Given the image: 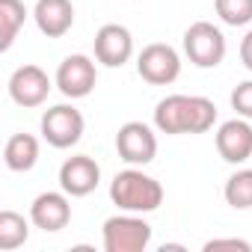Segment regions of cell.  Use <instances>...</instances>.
Segmentation results:
<instances>
[{"label": "cell", "instance_id": "obj_14", "mask_svg": "<svg viewBox=\"0 0 252 252\" xmlns=\"http://www.w3.org/2000/svg\"><path fill=\"white\" fill-rule=\"evenodd\" d=\"M33 21L42 36L63 39L74 27V3L71 0H36Z\"/></svg>", "mask_w": 252, "mask_h": 252}, {"label": "cell", "instance_id": "obj_12", "mask_svg": "<svg viewBox=\"0 0 252 252\" xmlns=\"http://www.w3.org/2000/svg\"><path fill=\"white\" fill-rule=\"evenodd\" d=\"M217 152L225 163H246L252 158V125L249 119L237 116L217 128Z\"/></svg>", "mask_w": 252, "mask_h": 252}, {"label": "cell", "instance_id": "obj_1", "mask_svg": "<svg viewBox=\"0 0 252 252\" xmlns=\"http://www.w3.org/2000/svg\"><path fill=\"white\" fill-rule=\"evenodd\" d=\"M217 122V104L205 95H166L155 107V128L160 134H205Z\"/></svg>", "mask_w": 252, "mask_h": 252}, {"label": "cell", "instance_id": "obj_4", "mask_svg": "<svg viewBox=\"0 0 252 252\" xmlns=\"http://www.w3.org/2000/svg\"><path fill=\"white\" fill-rule=\"evenodd\" d=\"M184 54L196 68H217L225 60V36L211 21H196L184 33Z\"/></svg>", "mask_w": 252, "mask_h": 252}, {"label": "cell", "instance_id": "obj_21", "mask_svg": "<svg viewBox=\"0 0 252 252\" xmlns=\"http://www.w3.org/2000/svg\"><path fill=\"white\" fill-rule=\"evenodd\" d=\"M217 249H240V252H249L252 243L249 240H240V237H214L205 243V252H217Z\"/></svg>", "mask_w": 252, "mask_h": 252}, {"label": "cell", "instance_id": "obj_8", "mask_svg": "<svg viewBox=\"0 0 252 252\" xmlns=\"http://www.w3.org/2000/svg\"><path fill=\"white\" fill-rule=\"evenodd\" d=\"M54 83H57V89H60L65 98H71V101L86 98V95L95 89V83H98L95 63H92L86 54H71V57H65V60L60 63Z\"/></svg>", "mask_w": 252, "mask_h": 252}, {"label": "cell", "instance_id": "obj_13", "mask_svg": "<svg viewBox=\"0 0 252 252\" xmlns=\"http://www.w3.org/2000/svg\"><path fill=\"white\" fill-rule=\"evenodd\" d=\"M101 181V166L89 155H74L60 166V190H65L71 199L89 196Z\"/></svg>", "mask_w": 252, "mask_h": 252}, {"label": "cell", "instance_id": "obj_17", "mask_svg": "<svg viewBox=\"0 0 252 252\" xmlns=\"http://www.w3.org/2000/svg\"><path fill=\"white\" fill-rule=\"evenodd\" d=\"M30 237V222L18 211H0V249L12 252L24 246Z\"/></svg>", "mask_w": 252, "mask_h": 252}, {"label": "cell", "instance_id": "obj_11", "mask_svg": "<svg viewBox=\"0 0 252 252\" xmlns=\"http://www.w3.org/2000/svg\"><path fill=\"white\" fill-rule=\"evenodd\" d=\"M30 222L42 231H63L71 222V202L65 190H48L39 193L30 205Z\"/></svg>", "mask_w": 252, "mask_h": 252}, {"label": "cell", "instance_id": "obj_15", "mask_svg": "<svg viewBox=\"0 0 252 252\" xmlns=\"http://www.w3.org/2000/svg\"><path fill=\"white\" fill-rule=\"evenodd\" d=\"M3 163L12 172H30L39 163V140L33 134H12L3 149Z\"/></svg>", "mask_w": 252, "mask_h": 252}, {"label": "cell", "instance_id": "obj_18", "mask_svg": "<svg viewBox=\"0 0 252 252\" xmlns=\"http://www.w3.org/2000/svg\"><path fill=\"white\" fill-rule=\"evenodd\" d=\"M222 196L234 211H249L252 208V169H237L234 175H228Z\"/></svg>", "mask_w": 252, "mask_h": 252}, {"label": "cell", "instance_id": "obj_22", "mask_svg": "<svg viewBox=\"0 0 252 252\" xmlns=\"http://www.w3.org/2000/svg\"><path fill=\"white\" fill-rule=\"evenodd\" d=\"M240 63L252 71V30L243 36V42H240Z\"/></svg>", "mask_w": 252, "mask_h": 252}, {"label": "cell", "instance_id": "obj_7", "mask_svg": "<svg viewBox=\"0 0 252 252\" xmlns=\"http://www.w3.org/2000/svg\"><path fill=\"white\" fill-rule=\"evenodd\" d=\"M116 152L128 166H146L158 158V137L146 122H125L116 134Z\"/></svg>", "mask_w": 252, "mask_h": 252}, {"label": "cell", "instance_id": "obj_3", "mask_svg": "<svg viewBox=\"0 0 252 252\" xmlns=\"http://www.w3.org/2000/svg\"><path fill=\"white\" fill-rule=\"evenodd\" d=\"M104 249L107 252H143L152 243V225L143 220V214H116L104 220L101 225Z\"/></svg>", "mask_w": 252, "mask_h": 252}, {"label": "cell", "instance_id": "obj_10", "mask_svg": "<svg viewBox=\"0 0 252 252\" xmlns=\"http://www.w3.org/2000/svg\"><path fill=\"white\" fill-rule=\"evenodd\" d=\"M134 57V36L122 24H104L95 33V60L107 68H122Z\"/></svg>", "mask_w": 252, "mask_h": 252}, {"label": "cell", "instance_id": "obj_6", "mask_svg": "<svg viewBox=\"0 0 252 252\" xmlns=\"http://www.w3.org/2000/svg\"><path fill=\"white\" fill-rule=\"evenodd\" d=\"M137 74L152 86H169L181 74V57L166 42H152L137 57Z\"/></svg>", "mask_w": 252, "mask_h": 252}, {"label": "cell", "instance_id": "obj_16", "mask_svg": "<svg viewBox=\"0 0 252 252\" xmlns=\"http://www.w3.org/2000/svg\"><path fill=\"white\" fill-rule=\"evenodd\" d=\"M24 21H27V6L21 0H0V51H9L15 45Z\"/></svg>", "mask_w": 252, "mask_h": 252}, {"label": "cell", "instance_id": "obj_2", "mask_svg": "<svg viewBox=\"0 0 252 252\" xmlns=\"http://www.w3.org/2000/svg\"><path fill=\"white\" fill-rule=\"evenodd\" d=\"M110 199L119 211L128 214H152L163 205V187L158 178L146 175L137 166H128L113 175L110 181Z\"/></svg>", "mask_w": 252, "mask_h": 252}, {"label": "cell", "instance_id": "obj_9", "mask_svg": "<svg viewBox=\"0 0 252 252\" xmlns=\"http://www.w3.org/2000/svg\"><path fill=\"white\" fill-rule=\"evenodd\" d=\"M51 77L39 65H18L9 77V98L18 107H42L51 95Z\"/></svg>", "mask_w": 252, "mask_h": 252}, {"label": "cell", "instance_id": "obj_5", "mask_svg": "<svg viewBox=\"0 0 252 252\" xmlns=\"http://www.w3.org/2000/svg\"><path fill=\"white\" fill-rule=\"evenodd\" d=\"M83 128H86L83 113L74 104H54L42 116V137L54 149H71V146H77L80 137H83Z\"/></svg>", "mask_w": 252, "mask_h": 252}, {"label": "cell", "instance_id": "obj_19", "mask_svg": "<svg viewBox=\"0 0 252 252\" xmlns=\"http://www.w3.org/2000/svg\"><path fill=\"white\" fill-rule=\"evenodd\" d=\"M214 9L222 24L246 27L252 24V0H214Z\"/></svg>", "mask_w": 252, "mask_h": 252}, {"label": "cell", "instance_id": "obj_20", "mask_svg": "<svg viewBox=\"0 0 252 252\" xmlns=\"http://www.w3.org/2000/svg\"><path fill=\"white\" fill-rule=\"evenodd\" d=\"M231 110L243 119H252V80H243L231 89Z\"/></svg>", "mask_w": 252, "mask_h": 252}]
</instances>
